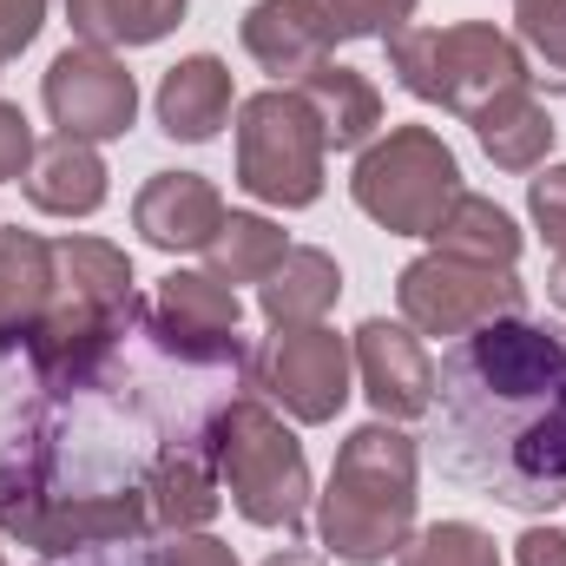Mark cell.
Wrapping results in <instances>:
<instances>
[{
  "mask_svg": "<svg viewBox=\"0 0 566 566\" xmlns=\"http://www.w3.org/2000/svg\"><path fill=\"white\" fill-rule=\"evenodd\" d=\"M428 416L441 481L514 514H554L566 501V329L501 316L454 336L434 363Z\"/></svg>",
  "mask_w": 566,
  "mask_h": 566,
  "instance_id": "6da1fadb",
  "label": "cell"
},
{
  "mask_svg": "<svg viewBox=\"0 0 566 566\" xmlns=\"http://www.w3.org/2000/svg\"><path fill=\"white\" fill-rule=\"evenodd\" d=\"M133 310H139V290H133L126 251L99 238H53V296L27 336L33 382L46 396L86 389L99 363L119 349V336L133 329Z\"/></svg>",
  "mask_w": 566,
  "mask_h": 566,
  "instance_id": "7a4b0ae2",
  "label": "cell"
},
{
  "mask_svg": "<svg viewBox=\"0 0 566 566\" xmlns=\"http://www.w3.org/2000/svg\"><path fill=\"white\" fill-rule=\"evenodd\" d=\"M323 547L349 566H382L409 547L416 527V441L396 422H363L336 448V474L323 494Z\"/></svg>",
  "mask_w": 566,
  "mask_h": 566,
  "instance_id": "3957f363",
  "label": "cell"
},
{
  "mask_svg": "<svg viewBox=\"0 0 566 566\" xmlns=\"http://www.w3.org/2000/svg\"><path fill=\"white\" fill-rule=\"evenodd\" d=\"M211 461H218V481L251 527L303 534L310 461H303V441L283 428V416L264 396H231L211 416Z\"/></svg>",
  "mask_w": 566,
  "mask_h": 566,
  "instance_id": "277c9868",
  "label": "cell"
},
{
  "mask_svg": "<svg viewBox=\"0 0 566 566\" xmlns=\"http://www.w3.org/2000/svg\"><path fill=\"white\" fill-rule=\"evenodd\" d=\"M389 73L441 113L474 119L494 93L507 86H534L521 40H507L488 20H461V27H402L389 33Z\"/></svg>",
  "mask_w": 566,
  "mask_h": 566,
  "instance_id": "5b68a950",
  "label": "cell"
},
{
  "mask_svg": "<svg viewBox=\"0 0 566 566\" xmlns=\"http://www.w3.org/2000/svg\"><path fill=\"white\" fill-rule=\"evenodd\" d=\"M349 191H356V205L382 231L428 238L448 218V205L461 198V165H454V151L434 139L428 126H389L382 139L356 158Z\"/></svg>",
  "mask_w": 566,
  "mask_h": 566,
  "instance_id": "8992f818",
  "label": "cell"
},
{
  "mask_svg": "<svg viewBox=\"0 0 566 566\" xmlns=\"http://www.w3.org/2000/svg\"><path fill=\"white\" fill-rule=\"evenodd\" d=\"M323 133L296 86H271L238 106V185L258 205L303 211L323 198Z\"/></svg>",
  "mask_w": 566,
  "mask_h": 566,
  "instance_id": "52a82bcc",
  "label": "cell"
},
{
  "mask_svg": "<svg viewBox=\"0 0 566 566\" xmlns=\"http://www.w3.org/2000/svg\"><path fill=\"white\" fill-rule=\"evenodd\" d=\"M139 329L178 363L191 369H218V376H244L251 349H244V303L231 283L211 271H171L151 296H139Z\"/></svg>",
  "mask_w": 566,
  "mask_h": 566,
  "instance_id": "ba28073f",
  "label": "cell"
},
{
  "mask_svg": "<svg viewBox=\"0 0 566 566\" xmlns=\"http://www.w3.org/2000/svg\"><path fill=\"white\" fill-rule=\"evenodd\" d=\"M396 303H402L416 336H474L501 316H527V283L514 271H494V264L428 251L396 277Z\"/></svg>",
  "mask_w": 566,
  "mask_h": 566,
  "instance_id": "9c48e42d",
  "label": "cell"
},
{
  "mask_svg": "<svg viewBox=\"0 0 566 566\" xmlns=\"http://www.w3.org/2000/svg\"><path fill=\"white\" fill-rule=\"evenodd\" d=\"M244 382L264 402H277L290 422H336L349 402V343L329 323L271 329L264 349H251Z\"/></svg>",
  "mask_w": 566,
  "mask_h": 566,
  "instance_id": "30bf717a",
  "label": "cell"
},
{
  "mask_svg": "<svg viewBox=\"0 0 566 566\" xmlns=\"http://www.w3.org/2000/svg\"><path fill=\"white\" fill-rule=\"evenodd\" d=\"M40 99H46V113H53V126L66 133V139H119V133H133V119H139V86H133V73L106 53V46H66L53 66H46V80H40Z\"/></svg>",
  "mask_w": 566,
  "mask_h": 566,
  "instance_id": "8fae6325",
  "label": "cell"
},
{
  "mask_svg": "<svg viewBox=\"0 0 566 566\" xmlns=\"http://www.w3.org/2000/svg\"><path fill=\"white\" fill-rule=\"evenodd\" d=\"M356 369H363V396L382 422H416L434 409V356L422 349L416 329L369 316L356 329Z\"/></svg>",
  "mask_w": 566,
  "mask_h": 566,
  "instance_id": "7c38bea8",
  "label": "cell"
},
{
  "mask_svg": "<svg viewBox=\"0 0 566 566\" xmlns=\"http://www.w3.org/2000/svg\"><path fill=\"white\" fill-rule=\"evenodd\" d=\"M224 501L218 461H211V428L191 441H171L151 474H145V527L151 534H198Z\"/></svg>",
  "mask_w": 566,
  "mask_h": 566,
  "instance_id": "4fadbf2b",
  "label": "cell"
},
{
  "mask_svg": "<svg viewBox=\"0 0 566 566\" xmlns=\"http://www.w3.org/2000/svg\"><path fill=\"white\" fill-rule=\"evenodd\" d=\"M133 224L151 251H205L224 224V198L198 171H151V185L133 205Z\"/></svg>",
  "mask_w": 566,
  "mask_h": 566,
  "instance_id": "5bb4252c",
  "label": "cell"
},
{
  "mask_svg": "<svg viewBox=\"0 0 566 566\" xmlns=\"http://www.w3.org/2000/svg\"><path fill=\"white\" fill-rule=\"evenodd\" d=\"M158 133L178 145H205L224 133V119H231V66L224 60H211V53H191V60H178L165 80H158Z\"/></svg>",
  "mask_w": 566,
  "mask_h": 566,
  "instance_id": "9a60e30c",
  "label": "cell"
},
{
  "mask_svg": "<svg viewBox=\"0 0 566 566\" xmlns=\"http://www.w3.org/2000/svg\"><path fill=\"white\" fill-rule=\"evenodd\" d=\"M27 198L46 218H93L106 205V158L86 139H66V133L40 139L33 165H27Z\"/></svg>",
  "mask_w": 566,
  "mask_h": 566,
  "instance_id": "2e32d148",
  "label": "cell"
},
{
  "mask_svg": "<svg viewBox=\"0 0 566 566\" xmlns=\"http://www.w3.org/2000/svg\"><path fill=\"white\" fill-rule=\"evenodd\" d=\"M296 93H303V106L316 113V133H323L329 151H356V145H369L382 133V93H376L356 66L323 60L310 80H296Z\"/></svg>",
  "mask_w": 566,
  "mask_h": 566,
  "instance_id": "e0dca14e",
  "label": "cell"
},
{
  "mask_svg": "<svg viewBox=\"0 0 566 566\" xmlns=\"http://www.w3.org/2000/svg\"><path fill=\"white\" fill-rule=\"evenodd\" d=\"M53 296V244L0 224V349H20Z\"/></svg>",
  "mask_w": 566,
  "mask_h": 566,
  "instance_id": "ac0fdd59",
  "label": "cell"
},
{
  "mask_svg": "<svg viewBox=\"0 0 566 566\" xmlns=\"http://www.w3.org/2000/svg\"><path fill=\"white\" fill-rule=\"evenodd\" d=\"M244 53L271 73V80H310L323 60H329V40L310 27V13L296 0H258L244 13Z\"/></svg>",
  "mask_w": 566,
  "mask_h": 566,
  "instance_id": "d6986e66",
  "label": "cell"
},
{
  "mask_svg": "<svg viewBox=\"0 0 566 566\" xmlns=\"http://www.w3.org/2000/svg\"><path fill=\"white\" fill-rule=\"evenodd\" d=\"M343 296V271L329 251H310V244H290L283 264L258 283V310L271 329H290V323H323L329 303Z\"/></svg>",
  "mask_w": 566,
  "mask_h": 566,
  "instance_id": "ffe728a7",
  "label": "cell"
},
{
  "mask_svg": "<svg viewBox=\"0 0 566 566\" xmlns=\"http://www.w3.org/2000/svg\"><path fill=\"white\" fill-rule=\"evenodd\" d=\"M468 126H474L481 151H488L501 171H534V165L554 151V119H547V106L534 99V86H507V93H494Z\"/></svg>",
  "mask_w": 566,
  "mask_h": 566,
  "instance_id": "44dd1931",
  "label": "cell"
},
{
  "mask_svg": "<svg viewBox=\"0 0 566 566\" xmlns=\"http://www.w3.org/2000/svg\"><path fill=\"white\" fill-rule=\"evenodd\" d=\"M428 238L441 258H468V264H494V271H514V258H521V224L481 191H461Z\"/></svg>",
  "mask_w": 566,
  "mask_h": 566,
  "instance_id": "7402d4cb",
  "label": "cell"
},
{
  "mask_svg": "<svg viewBox=\"0 0 566 566\" xmlns=\"http://www.w3.org/2000/svg\"><path fill=\"white\" fill-rule=\"evenodd\" d=\"M66 20L86 46H151L185 20V0H66Z\"/></svg>",
  "mask_w": 566,
  "mask_h": 566,
  "instance_id": "603a6c76",
  "label": "cell"
},
{
  "mask_svg": "<svg viewBox=\"0 0 566 566\" xmlns=\"http://www.w3.org/2000/svg\"><path fill=\"white\" fill-rule=\"evenodd\" d=\"M283 231L271 218H258V211H224V224H218V238L205 244V271L218 283H264L271 271L283 264Z\"/></svg>",
  "mask_w": 566,
  "mask_h": 566,
  "instance_id": "cb8c5ba5",
  "label": "cell"
},
{
  "mask_svg": "<svg viewBox=\"0 0 566 566\" xmlns=\"http://www.w3.org/2000/svg\"><path fill=\"white\" fill-rule=\"evenodd\" d=\"M296 7L310 13V27L329 46H343V40H389L416 13V0H296Z\"/></svg>",
  "mask_w": 566,
  "mask_h": 566,
  "instance_id": "d4e9b609",
  "label": "cell"
},
{
  "mask_svg": "<svg viewBox=\"0 0 566 566\" xmlns=\"http://www.w3.org/2000/svg\"><path fill=\"white\" fill-rule=\"evenodd\" d=\"M514 20H521L527 73L547 93H566V0H514Z\"/></svg>",
  "mask_w": 566,
  "mask_h": 566,
  "instance_id": "484cf974",
  "label": "cell"
},
{
  "mask_svg": "<svg viewBox=\"0 0 566 566\" xmlns=\"http://www.w3.org/2000/svg\"><path fill=\"white\" fill-rule=\"evenodd\" d=\"M396 566H501V547L474 521H434L396 554Z\"/></svg>",
  "mask_w": 566,
  "mask_h": 566,
  "instance_id": "4316f807",
  "label": "cell"
},
{
  "mask_svg": "<svg viewBox=\"0 0 566 566\" xmlns=\"http://www.w3.org/2000/svg\"><path fill=\"white\" fill-rule=\"evenodd\" d=\"M527 211H534V224H541V238L566 251V165H547L534 185H527Z\"/></svg>",
  "mask_w": 566,
  "mask_h": 566,
  "instance_id": "83f0119b",
  "label": "cell"
},
{
  "mask_svg": "<svg viewBox=\"0 0 566 566\" xmlns=\"http://www.w3.org/2000/svg\"><path fill=\"white\" fill-rule=\"evenodd\" d=\"M33 145H40V139H33V126H27V113L0 99V185H7V178H27Z\"/></svg>",
  "mask_w": 566,
  "mask_h": 566,
  "instance_id": "f1b7e54d",
  "label": "cell"
},
{
  "mask_svg": "<svg viewBox=\"0 0 566 566\" xmlns=\"http://www.w3.org/2000/svg\"><path fill=\"white\" fill-rule=\"evenodd\" d=\"M46 20V0H0V60H13L20 46H33Z\"/></svg>",
  "mask_w": 566,
  "mask_h": 566,
  "instance_id": "f546056e",
  "label": "cell"
},
{
  "mask_svg": "<svg viewBox=\"0 0 566 566\" xmlns=\"http://www.w3.org/2000/svg\"><path fill=\"white\" fill-rule=\"evenodd\" d=\"M60 566V560H53ZM73 566H158V541L139 534V541H113V547H86L73 554Z\"/></svg>",
  "mask_w": 566,
  "mask_h": 566,
  "instance_id": "4dcf8cb0",
  "label": "cell"
},
{
  "mask_svg": "<svg viewBox=\"0 0 566 566\" xmlns=\"http://www.w3.org/2000/svg\"><path fill=\"white\" fill-rule=\"evenodd\" d=\"M514 554H521V566H566V534L560 527H527L514 541Z\"/></svg>",
  "mask_w": 566,
  "mask_h": 566,
  "instance_id": "1f68e13d",
  "label": "cell"
},
{
  "mask_svg": "<svg viewBox=\"0 0 566 566\" xmlns=\"http://www.w3.org/2000/svg\"><path fill=\"white\" fill-rule=\"evenodd\" d=\"M547 296H554V303L566 310V251L554 258V271H547Z\"/></svg>",
  "mask_w": 566,
  "mask_h": 566,
  "instance_id": "d6a6232c",
  "label": "cell"
},
{
  "mask_svg": "<svg viewBox=\"0 0 566 566\" xmlns=\"http://www.w3.org/2000/svg\"><path fill=\"white\" fill-rule=\"evenodd\" d=\"M264 566H323L316 554H303V547H283V554H271Z\"/></svg>",
  "mask_w": 566,
  "mask_h": 566,
  "instance_id": "836d02e7",
  "label": "cell"
},
{
  "mask_svg": "<svg viewBox=\"0 0 566 566\" xmlns=\"http://www.w3.org/2000/svg\"><path fill=\"white\" fill-rule=\"evenodd\" d=\"M0 566H7V560H0Z\"/></svg>",
  "mask_w": 566,
  "mask_h": 566,
  "instance_id": "e575fe53",
  "label": "cell"
}]
</instances>
